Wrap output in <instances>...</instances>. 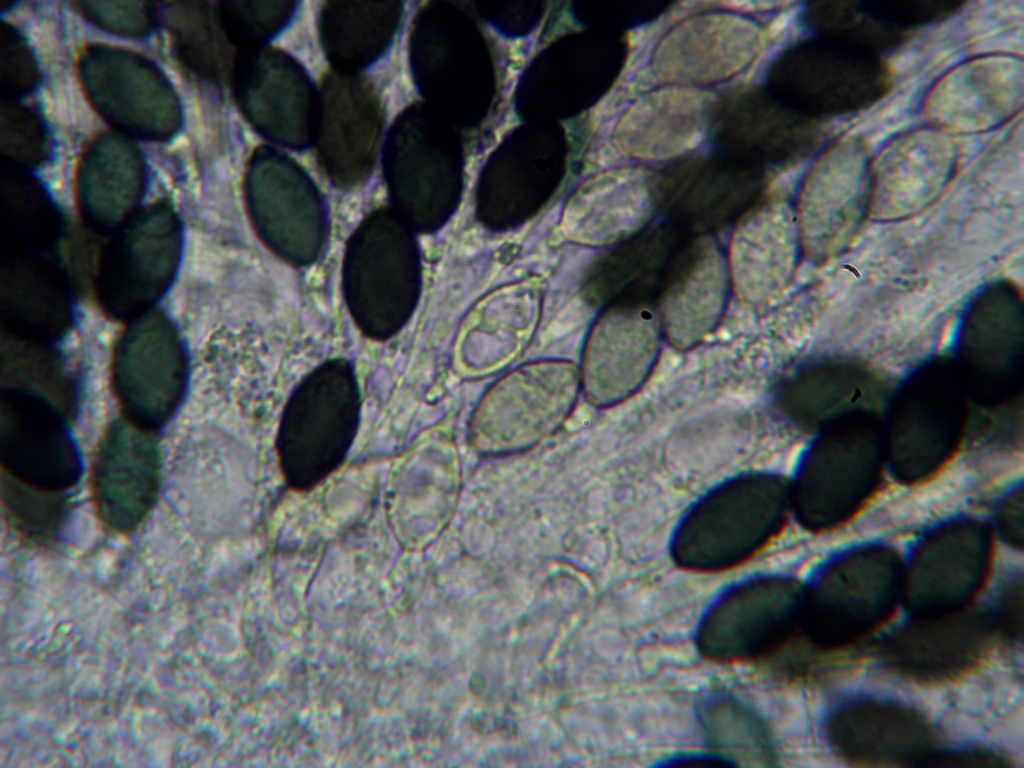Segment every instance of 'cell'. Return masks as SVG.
Listing matches in <instances>:
<instances>
[{
    "label": "cell",
    "instance_id": "cell-1",
    "mask_svg": "<svg viewBox=\"0 0 1024 768\" xmlns=\"http://www.w3.org/2000/svg\"><path fill=\"white\" fill-rule=\"evenodd\" d=\"M363 418V394L354 362L323 360L305 373L281 410L274 449L288 490L312 492L346 463Z\"/></svg>",
    "mask_w": 1024,
    "mask_h": 768
},
{
    "label": "cell",
    "instance_id": "cell-2",
    "mask_svg": "<svg viewBox=\"0 0 1024 768\" xmlns=\"http://www.w3.org/2000/svg\"><path fill=\"white\" fill-rule=\"evenodd\" d=\"M414 230L392 207L368 213L348 237L342 297L357 330L374 342L397 335L414 313L421 260Z\"/></svg>",
    "mask_w": 1024,
    "mask_h": 768
},
{
    "label": "cell",
    "instance_id": "cell-3",
    "mask_svg": "<svg viewBox=\"0 0 1024 768\" xmlns=\"http://www.w3.org/2000/svg\"><path fill=\"white\" fill-rule=\"evenodd\" d=\"M789 492L770 474L715 488L684 516L673 537L676 565L695 573L735 568L763 551L783 527Z\"/></svg>",
    "mask_w": 1024,
    "mask_h": 768
},
{
    "label": "cell",
    "instance_id": "cell-4",
    "mask_svg": "<svg viewBox=\"0 0 1024 768\" xmlns=\"http://www.w3.org/2000/svg\"><path fill=\"white\" fill-rule=\"evenodd\" d=\"M462 153L455 135L432 109L411 105L393 123L383 150L392 208L414 230L439 228L457 205Z\"/></svg>",
    "mask_w": 1024,
    "mask_h": 768
},
{
    "label": "cell",
    "instance_id": "cell-5",
    "mask_svg": "<svg viewBox=\"0 0 1024 768\" xmlns=\"http://www.w3.org/2000/svg\"><path fill=\"white\" fill-rule=\"evenodd\" d=\"M244 198L253 230L272 255L296 269L319 261L329 238L327 205L293 159L271 147L255 149L245 172Z\"/></svg>",
    "mask_w": 1024,
    "mask_h": 768
},
{
    "label": "cell",
    "instance_id": "cell-6",
    "mask_svg": "<svg viewBox=\"0 0 1024 768\" xmlns=\"http://www.w3.org/2000/svg\"><path fill=\"white\" fill-rule=\"evenodd\" d=\"M768 85L783 103L819 120L871 107L888 94L892 79L879 55L817 36L779 54Z\"/></svg>",
    "mask_w": 1024,
    "mask_h": 768
},
{
    "label": "cell",
    "instance_id": "cell-7",
    "mask_svg": "<svg viewBox=\"0 0 1024 768\" xmlns=\"http://www.w3.org/2000/svg\"><path fill=\"white\" fill-rule=\"evenodd\" d=\"M414 80L437 112L472 124L489 108L492 71L483 39L454 7L431 3L417 15L410 38Z\"/></svg>",
    "mask_w": 1024,
    "mask_h": 768
},
{
    "label": "cell",
    "instance_id": "cell-8",
    "mask_svg": "<svg viewBox=\"0 0 1024 768\" xmlns=\"http://www.w3.org/2000/svg\"><path fill=\"white\" fill-rule=\"evenodd\" d=\"M581 380L569 367L518 369L496 383L471 416L468 439L479 454L508 456L533 448L568 418Z\"/></svg>",
    "mask_w": 1024,
    "mask_h": 768
},
{
    "label": "cell",
    "instance_id": "cell-9",
    "mask_svg": "<svg viewBox=\"0 0 1024 768\" xmlns=\"http://www.w3.org/2000/svg\"><path fill=\"white\" fill-rule=\"evenodd\" d=\"M181 250V223L167 202L135 212L100 258L96 293L103 311L116 320L148 311L173 281Z\"/></svg>",
    "mask_w": 1024,
    "mask_h": 768
},
{
    "label": "cell",
    "instance_id": "cell-10",
    "mask_svg": "<svg viewBox=\"0 0 1024 768\" xmlns=\"http://www.w3.org/2000/svg\"><path fill=\"white\" fill-rule=\"evenodd\" d=\"M805 594L795 581L778 576L736 586L704 616L697 650L714 664L761 665L799 630Z\"/></svg>",
    "mask_w": 1024,
    "mask_h": 768
},
{
    "label": "cell",
    "instance_id": "cell-11",
    "mask_svg": "<svg viewBox=\"0 0 1024 768\" xmlns=\"http://www.w3.org/2000/svg\"><path fill=\"white\" fill-rule=\"evenodd\" d=\"M187 365L180 336L159 311L130 320L112 357V386L124 417L155 431L181 400Z\"/></svg>",
    "mask_w": 1024,
    "mask_h": 768
},
{
    "label": "cell",
    "instance_id": "cell-12",
    "mask_svg": "<svg viewBox=\"0 0 1024 768\" xmlns=\"http://www.w3.org/2000/svg\"><path fill=\"white\" fill-rule=\"evenodd\" d=\"M78 72L91 105L123 133L163 140L179 129L181 109L173 87L142 56L92 45L81 53Z\"/></svg>",
    "mask_w": 1024,
    "mask_h": 768
},
{
    "label": "cell",
    "instance_id": "cell-13",
    "mask_svg": "<svg viewBox=\"0 0 1024 768\" xmlns=\"http://www.w3.org/2000/svg\"><path fill=\"white\" fill-rule=\"evenodd\" d=\"M230 83L239 109L263 137L298 150L314 143L319 93L292 56L265 46L239 52Z\"/></svg>",
    "mask_w": 1024,
    "mask_h": 768
},
{
    "label": "cell",
    "instance_id": "cell-14",
    "mask_svg": "<svg viewBox=\"0 0 1024 768\" xmlns=\"http://www.w3.org/2000/svg\"><path fill=\"white\" fill-rule=\"evenodd\" d=\"M383 124L380 99L366 78L336 69L325 75L314 143L318 162L334 186L350 190L369 178Z\"/></svg>",
    "mask_w": 1024,
    "mask_h": 768
},
{
    "label": "cell",
    "instance_id": "cell-15",
    "mask_svg": "<svg viewBox=\"0 0 1024 768\" xmlns=\"http://www.w3.org/2000/svg\"><path fill=\"white\" fill-rule=\"evenodd\" d=\"M160 473L154 431L125 417L110 423L97 444L90 472L93 503L102 526L121 535L139 527L156 502Z\"/></svg>",
    "mask_w": 1024,
    "mask_h": 768
},
{
    "label": "cell",
    "instance_id": "cell-16",
    "mask_svg": "<svg viewBox=\"0 0 1024 768\" xmlns=\"http://www.w3.org/2000/svg\"><path fill=\"white\" fill-rule=\"evenodd\" d=\"M70 419L53 403L14 389L0 393L1 473L32 487L66 492L80 472L67 433Z\"/></svg>",
    "mask_w": 1024,
    "mask_h": 768
},
{
    "label": "cell",
    "instance_id": "cell-17",
    "mask_svg": "<svg viewBox=\"0 0 1024 768\" xmlns=\"http://www.w3.org/2000/svg\"><path fill=\"white\" fill-rule=\"evenodd\" d=\"M562 136L551 126H525L495 151L481 177L478 203L487 225L505 228L526 220L561 179Z\"/></svg>",
    "mask_w": 1024,
    "mask_h": 768
},
{
    "label": "cell",
    "instance_id": "cell-18",
    "mask_svg": "<svg viewBox=\"0 0 1024 768\" xmlns=\"http://www.w3.org/2000/svg\"><path fill=\"white\" fill-rule=\"evenodd\" d=\"M802 247L796 210L773 196L739 220L727 254L731 290L744 305L762 308L791 284Z\"/></svg>",
    "mask_w": 1024,
    "mask_h": 768
},
{
    "label": "cell",
    "instance_id": "cell-19",
    "mask_svg": "<svg viewBox=\"0 0 1024 768\" xmlns=\"http://www.w3.org/2000/svg\"><path fill=\"white\" fill-rule=\"evenodd\" d=\"M621 45L596 34L560 39L530 65L518 103L527 117L541 119L580 113L613 80L622 62Z\"/></svg>",
    "mask_w": 1024,
    "mask_h": 768
},
{
    "label": "cell",
    "instance_id": "cell-20",
    "mask_svg": "<svg viewBox=\"0 0 1024 768\" xmlns=\"http://www.w3.org/2000/svg\"><path fill=\"white\" fill-rule=\"evenodd\" d=\"M764 34L753 21L729 12L692 15L659 40L653 54L657 76L675 85L725 81L760 52Z\"/></svg>",
    "mask_w": 1024,
    "mask_h": 768
},
{
    "label": "cell",
    "instance_id": "cell-21",
    "mask_svg": "<svg viewBox=\"0 0 1024 768\" xmlns=\"http://www.w3.org/2000/svg\"><path fill=\"white\" fill-rule=\"evenodd\" d=\"M662 337L657 312L648 306L621 303L608 308L586 349L581 385L589 401L608 407L633 395L651 374Z\"/></svg>",
    "mask_w": 1024,
    "mask_h": 768
},
{
    "label": "cell",
    "instance_id": "cell-22",
    "mask_svg": "<svg viewBox=\"0 0 1024 768\" xmlns=\"http://www.w3.org/2000/svg\"><path fill=\"white\" fill-rule=\"evenodd\" d=\"M710 131L721 153L758 167L795 163L823 137L819 120L789 107L768 89H749L718 104Z\"/></svg>",
    "mask_w": 1024,
    "mask_h": 768
},
{
    "label": "cell",
    "instance_id": "cell-23",
    "mask_svg": "<svg viewBox=\"0 0 1024 768\" xmlns=\"http://www.w3.org/2000/svg\"><path fill=\"white\" fill-rule=\"evenodd\" d=\"M731 290L727 256L709 235L695 238L676 257L666 279L657 315L663 337L688 351L719 325Z\"/></svg>",
    "mask_w": 1024,
    "mask_h": 768
},
{
    "label": "cell",
    "instance_id": "cell-24",
    "mask_svg": "<svg viewBox=\"0 0 1024 768\" xmlns=\"http://www.w3.org/2000/svg\"><path fill=\"white\" fill-rule=\"evenodd\" d=\"M713 95L674 85L641 96L618 127L627 153L643 161L678 158L699 146L711 129L717 108Z\"/></svg>",
    "mask_w": 1024,
    "mask_h": 768
},
{
    "label": "cell",
    "instance_id": "cell-25",
    "mask_svg": "<svg viewBox=\"0 0 1024 768\" xmlns=\"http://www.w3.org/2000/svg\"><path fill=\"white\" fill-rule=\"evenodd\" d=\"M0 314L15 339L45 344L62 337L72 321V290L66 272L42 253L5 256Z\"/></svg>",
    "mask_w": 1024,
    "mask_h": 768
},
{
    "label": "cell",
    "instance_id": "cell-26",
    "mask_svg": "<svg viewBox=\"0 0 1024 768\" xmlns=\"http://www.w3.org/2000/svg\"><path fill=\"white\" fill-rule=\"evenodd\" d=\"M145 166L124 135H99L84 151L76 173V199L86 225L100 234L118 230L143 196Z\"/></svg>",
    "mask_w": 1024,
    "mask_h": 768
},
{
    "label": "cell",
    "instance_id": "cell-27",
    "mask_svg": "<svg viewBox=\"0 0 1024 768\" xmlns=\"http://www.w3.org/2000/svg\"><path fill=\"white\" fill-rule=\"evenodd\" d=\"M867 168L862 147L845 144L829 151L807 175L796 213L809 256H826L836 240V225L840 231L857 218Z\"/></svg>",
    "mask_w": 1024,
    "mask_h": 768
},
{
    "label": "cell",
    "instance_id": "cell-28",
    "mask_svg": "<svg viewBox=\"0 0 1024 768\" xmlns=\"http://www.w3.org/2000/svg\"><path fill=\"white\" fill-rule=\"evenodd\" d=\"M659 201V176L643 167L601 175L576 200L580 233L598 245L623 241L649 223Z\"/></svg>",
    "mask_w": 1024,
    "mask_h": 768
},
{
    "label": "cell",
    "instance_id": "cell-29",
    "mask_svg": "<svg viewBox=\"0 0 1024 768\" xmlns=\"http://www.w3.org/2000/svg\"><path fill=\"white\" fill-rule=\"evenodd\" d=\"M402 3L325 2L319 14V37L334 69L358 72L377 61L390 46Z\"/></svg>",
    "mask_w": 1024,
    "mask_h": 768
},
{
    "label": "cell",
    "instance_id": "cell-30",
    "mask_svg": "<svg viewBox=\"0 0 1024 768\" xmlns=\"http://www.w3.org/2000/svg\"><path fill=\"white\" fill-rule=\"evenodd\" d=\"M168 27L178 59L192 73L214 84L231 81L238 56L210 2H177L168 10Z\"/></svg>",
    "mask_w": 1024,
    "mask_h": 768
},
{
    "label": "cell",
    "instance_id": "cell-31",
    "mask_svg": "<svg viewBox=\"0 0 1024 768\" xmlns=\"http://www.w3.org/2000/svg\"><path fill=\"white\" fill-rule=\"evenodd\" d=\"M698 714L707 742L722 759L753 766H771L776 762L771 728L746 702L717 693L700 704Z\"/></svg>",
    "mask_w": 1024,
    "mask_h": 768
},
{
    "label": "cell",
    "instance_id": "cell-32",
    "mask_svg": "<svg viewBox=\"0 0 1024 768\" xmlns=\"http://www.w3.org/2000/svg\"><path fill=\"white\" fill-rule=\"evenodd\" d=\"M62 220L44 189L20 169L2 183V238L5 256L42 253L60 237Z\"/></svg>",
    "mask_w": 1024,
    "mask_h": 768
},
{
    "label": "cell",
    "instance_id": "cell-33",
    "mask_svg": "<svg viewBox=\"0 0 1024 768\" xmlns=\"http://www.w3.org/2000/svg\"><path fill=\"white\" fill-rule=\"evenodd\" d=\"M1 505L9 528L26 546H54L70 512L66 492L23 484L1 473Z\"/></svg>",
    "mask_w": 1024,
    "mask_h": 768
},
{
    "label": "cell",
    "instance_id": "cell-34",
    "mask_svg": "<svg viewBox=\"0 0 1024 768\" xmlns=\"http://www.w3.org/2000/svg\"><path fill=\"white\" fill-rule=\"evenodd\" d=\"M22 343L9 345L2 352V388L44 398L71 420L75 409L74 388L63 363L45 344Z\"/></svg>",
    "mask_w": 1024,
    "mask_h": 768
},
{
    "label": "cell",
    "instance_id": "cell-35",
    "mask_svg": "<svg viewBox=\"0 0 1024 768\" xmlns=\"http://www.w3.org/2000/svg\"><path fill=\"white\" fill-rule=\"evenodd\" d=\"M803 16L805 24L817 36L836 39L879 56L901 47L911 36L883 23L865 2H814Z\"/></svg>",
    "mask_w": 1024,
    "mask_h": 768
},
{
    "label": "cell",
    "instance_id": "cell-36",
    "mask_svg": "<svg viewBox=\"0 0 1024 768\" xmlns=\"http://www.w3.org/2000/svg\"><path fill=\"white\" fill-rule=\"evenodd\" d=\"M291 1H225L218 5L221 25L238 53L262 47L280 33L296 11Z\"/></svg>",
    "mask_w": 1024,
    "mask_h": 768
},
{
    "label": "cell",
    "instance_id": "cell-37",
    "mask_svg": "<svg viewBox=\"0 0 1024 768\" xmlns=\"http://www.w3.org/2000/svg\"><path fill=\"white\" fill-rule=\"evenodd\" d=\"M47 132L40 118L29 108L8 98L1 105V146L15 163L35 166L46 159Z\"/></svg>",
    "mask_w": 1024,
    "mask_h": 768
},
{
    "label": "cell",
    "instance_id": "cell-38",
    "mask_svg": "<svg viewBox=\"0 0 1024 768\" xmlns=\"http://www.w3.org/2000/svg\"><path fill=\"white\" fill-rule=\"evenodd\" d=\"M77 9L95 25L111 33L144 37L156 24L149 2H76Z\"/></svg>",
    "mask_w": 1024,
    "mask_h": 768
},
{
    "label": "cell",
    "instance_id": "cell-39",
    "mask_svg": "<svg viewBox=\"0 0 1024 768\" xmlns=\"http://www.w3.org/2000/svg\"><path fill=\"white\" fill-rule=\"evenodd\" d=\"M883 23L911 35L917 28L941 22L960 10L962 3L935 0H887L865 2Z\"/></svg>",
    "mask_w": 1024,
    "mask_h": 768
},
{
    "label": "cell",
    "instance_id": "cell-40",
    "mask_svg": "<svg viewBox=\"0 0 1024 768\" xmlns=\"http://www.w3.org/2000/svg\"><path fill=\"white\" fill-rule=\"evenodd\" d=\"M1 80L10 96L30 92L38 81L32 54L21 35L10 25H2Z\"/></svg>",
    "mask_w": 1024,
    "mask_h": 768
},
{
    "label": "cell",
    "instance_id": "cell-41",
    "mask_svg": "<svg viewBox=\"0 0 1024 768\" xmlns=\"http://www.w3.org/2000/svg\"><path fill=\"white\" fill-rule=\"evenodd\" d=\"M536 5L533 6L532 8H527V7H525V8H520V7L512 8V4H510V6L508 8H505V9L503 7L497 8V9L496 8H489V9L485 8L484 12L487 15L488 14L489 15H496L497 14V17L490 18L489 19L490 21L494 20L496 18L504 17V16H506L505 18H507L509 16H512V15L513 16H515V15L516 16H520L519 18H517V20H518L517 24H518V26L520 28L521 33L523 34V33H527V32L529 33V30L535 25L538 17H536V16H521V14H527L528 12L531 13V12L540 10L539 8H536ZM513 20L515 21L516 17H513Z\"/></svg>",
    "mask_w": 1024,
    "mask_h": 768
}]
</instances>
